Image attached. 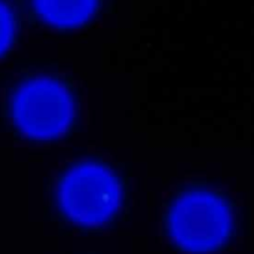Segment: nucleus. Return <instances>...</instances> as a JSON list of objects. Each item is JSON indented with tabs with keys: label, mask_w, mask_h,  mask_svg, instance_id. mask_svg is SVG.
<instances>
[{
	"label": "nucleus",
	"mask_w": 254,
	"mask_h": 254,
	"mask_svg": "<svg viewBox=\"0 0 254 254\" xmlns=\"http://www.w3.org/2000/svg\"><path fill=\"white\" fill-rule=\"evenodd\" d=\"M61 201L74 220L87 225L106 220L116 209L119 188L113 176L95 165L74 169L61 188Z\"/></svg>",
	"instance_id": "obj_2"
},
{
	"label": "nucleus",
	"mask_w": 254,
	"mask_h": 254,
	"mask_svg": "<svg viewBox=\"0 0 254 254\" xmlns=\"http://www.w3.org/2000/svg\"><path fill=\"white\" fill-rule=\"evenodd\" d=\"M14 114L27 134L49 138L65 129L71 116V105L60 85L37 80L21 89L15 100Z\"/></svg>",
	"instance_id": "obj_3"
},
{
	"label": "nucleus",
	"mask_w": 254,
	"mask_h": 254,
	"mask_svg": "<svg viewBox=\"0 0 254 254\" xmlns=\"http://www.w3.org/2000/svg\"><path fill=\"white\" fill-rule=\"evenodd\" d=\"M42 15L60 26H73L91 14L95 0H36Z\"/></svg>",
	"instance_id": "obj_4"
},
{
	"label": "nucleus",
	"mask_w": 254,
	"mask_h": 254,
	"mask_svg": "<svg viewBox=\"0 0 254 254\" xmlns=\"http://www.w3.org/2000/svg\"><path fill=\"white\" fill-rule=\"evenodd\" d=\"M11 20L7 10L0 4V54L6 49L11 38Z\"/></svg>",
	"instance_id": "obj_5"
},
{
	"label": "nucleus",
	"mask_w": 254,
	"mask_h": 254,
	"mask_svg": "<svg viewBox=\"0 0 254 254\" xmlns=\"http://www.w3.org/2000/svg\"><path fill=\"white\" fill-rule=\"evenodd\" d=\"M230 224V212L224 201L205 191L185 194L170 215L173 238L182 248L194 253L207 252L222 244Z\"/></svg>",
	"instance_id": "obj_1"
}]
</instances>
